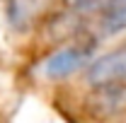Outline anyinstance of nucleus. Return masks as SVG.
I'll return each instance as SVG.
<instances>
[{
  "instance_id": "obj_1",
  "label": "nucleus",
  "mask_w": 126,
  "mask_h": 123,
  "mask_svg": "<svg viewBox=\"0 0 126 123\" xmlns=\"http://www.w3.org/2000/svg\"><path fill=\"white\" fill-rule=\"evenodd\" d=\"M92 44H68L58 48L41 63V73L48 80H65V77L75 75L78 70H87V65L92 63Z\"/></svg>"
},
{
  "instance_id": "obj_2",
  "label": "nucleus",
  "mask_w": 126,
  "mask_h": 123,
  "mask_svg": "<svg viewBox=\"0 0 126 123\" xmlns=\"http://www.w3.org/2000/svg\"><path fill=\"white\" fill-rule=\"evenodd\" d=\"M85 80L92 87L121 85V82H126V46L114 48L109 53L94 58L87 65V70H85Z\"/></svg>"
},
{
  "instance_id": "obj_3",
  "label": "nucleus",
  "mask_w": 126,
  "mask_h": 123,
  "mask_svg": "<svg viewBox=\"0 0 126 123\" xmlns=\"http://www.w3.org/2000/svg\"><path fill=\"white\" fill-rule=\"evenodd\" d=\"M87 111L97 118H116L126 113V82L92 87L87 97Z\"/></svg>"
},
{
  "instance_id": "obj_4",
  "label": "nucleus",
  "mask_w": 126,
  "mask_h": 123,
  "mask_svg": "<svg viewBox=\"0 0 126 123\" xmlns=\"http://www.w3.org/2000/svg\"><path fill=\"white\" fill-rule=\"evenodd\" d=\"M99 31L104 36H116L126 31V0H109L99 12Z\"/></svg>"
},
{
  "instance_id": "obj_5",
  "label": "nucleus",
  "mask_w": 126,
  "mask_h": 123,
  "mask_svg": "<svg viewBox=\"0 0 126 123\" xmlns=\"http://www.w3.org/2000/svg\"><path fill=\"white\" fill-rule=\"evenodd\" d=\"M44 0H10L7 2V17L12 29H27L32 24V19L36 17V12L41 10Z\"/></svg>"
},
{
  "instance_id": "obj_6",
  "label": "nucleus",
  "mask_w": 126,
  "mask_h": 123,
  "mask_svg": "<svg viewBox=\"0 0 126 123\" xmlns=\"http://www.w3.org/2000/svg\"><path fill=\"white\" fill-rule=\"evenodd\" d=\"M109 0H63V7L70 15H90V12H102V7Z\"/></svg>"
}]
</instances>
